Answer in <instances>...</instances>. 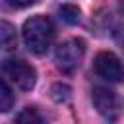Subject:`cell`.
<instances>
[{
  "mask_svg": "<svg viewBox=\"0 0 124 124\" xmlns=\"http://www.w3.org/2000/svg\"><path fill=\"white\" fill-rule=\"evenodd\" d=\"M70 95H72V87L66 85V83H54V85L50 87V97H52L56 103H64V101H68Z\"/></svg>",
  "mask_w": 124,
  "mask_h": 124,
  "instance_id": "30bf717a",
  "label": "cell"
},
{
  "mask_svg": "<svg viewBox=\"0 0 124 124\" xmlns=\"http://www.w3.org/2000/svg\"><path fill=\"white\" fill-rule=\"evenodd\" d=\"M58 16H60L66 23L74 25V23H78V21H79L81 12H79V8H78V6H74V4H62V6L58 8Z\"/></svg>",
  "mask_w": 124,
  "mask_h": 124,
  "instance_id": "ba28073f",
  "label": "cell"
},
{
  "mask_svg": "<svg viewBox=\"0 0 124 124\" xmlns=\"http://www.w3.org/2000/svg\"><path fill=\"white\" fill-rule=\"evenodd\" d=\"M17 45V31L16 27L6 21V19H0V48L2 50H14Z\"/></svg>",
  "mask_w": 124,
  "mask_h": 124,
  "instance_id": "8992f818",
  "label": "cell"
},
{
  "mask_svg": "<svg viewBox=\"0 0 124 124\" xmlns=\"http://www.w3.org/2000/svg\"><path fill=\"white\" fill-rule=\"evenodd\" d=\"M14 107V93L10 85L0 78V112H8Z\"/></svg>",
  "mask_w": 124,
  "mask_h": 124,
  "instance_id": "9c48e42d",
  "label": "cell"
},
{
  "mask_svg": "<svg viewBox=\"0 0 124 124\" xmlns=\"http://www.w3.org/2000/svg\"><path fill=\"white\" fill-rule=\"evenodd\" d=\"M118 8H120V12L124 14V0H118Z\"/></svg>",
  "mask_w": 124,
  "mask_h": 124,
  "instance_id": "4fadbf2b",
  "label": "cell"
},
{
  "mask_svg": "<svg viewBox=\"0 0 124 124\" xmlns=\"http://www.w3.org/2000/svg\"><path fill=\"white\" fill-rule=\"evenodd\" d=\"M91 101H93L97 112L103 114L105 118L114 120V118L118 116V99H116L114 91L97 85V87H93V91H91Z\"/></svg>",
  "mask_w": 124,
  "mask_h": 124,
  "instance_id": "5b68a950",
  "label": "cell"
},
{
  "mask_svg": "<svg viewBox=\"0 0 124 124\" xmlns=\"http://www.w3.org/2000/svg\"><path fill=\"white\" fill-rule=\"evenodd\" d=\"M16 124H46V122H45L43 114H41L35 107H25V108L17 114Z\"/></svg>",
  "mask_w": 124,
  "mask_h": 124,
  "instance_id": "52a82bcc",
  "label": "cell"
},
{
  "mask_svg": "<svg viewBox=\"0 0 124 124\" xmlns=\"http://www.w3.org/2000/svg\"><path fill=\"white\" fill-rule=\"evenodd\" d=\"M93 68L95 72L108 81H124V64L120 62V58L108 50H103L95 56L93 60Z\"/></svg>",
  "mask_w": 124,
  "mask_h": 124,
  "instance_id": "277c9868",
  "label": "cell"
},
{
  "mask_svg": "<svg viewBox=\"0 0 124 124\" xmlns=\"http://www.w3.org/2000/svg\"><path fill=\"white\" fill-rule=\"evenodd\" d=\"M85 56V41L83 39H68L56 48V64L62 72H74L79 68L81 60Z\"/></svg>",
  "mask_w": 124,
  "mask_h": 124,
  "instance_id": "7a4b0ae2",
  "label": "cell"
},
{
  "mask_svg": "<svg viewBox=\"0 0 124 124\" xmlns=\"http://www.w3.org/2000/svg\"><path fill=\"white\" fill-rule=\"evenodd\" d=\"M2 70H4V74H6L19 89L29 91V89L35 87L37 72H35V68H33L29 62H25V60H21V58H8V60H4Z\"/></svg>",
  "mask_w": 124,
  "mask_h": 124,
  "instance_id": "3957f363",
  "label": "cell"
},
{
  "mask_svg": "<svg viewBox=\"0 0 124 124\" xmlns=\"http://www.w3.org/2000/svg\"><path fill=\"white\" fill-rule=\"evenodd\" d=\"M114 39H116V43H118V46L124 50V27H118L116 31H114Z\"/></svg>",
  "mask_w": 124,
  "mask_h": 124,
  "instance_id": "7c38bea8",
  "label": "cell"
},
{
  "mask_svg": "<svg viewBox=\"0 0 124 124\" xmlns=\"http://www.w3.org/2000/svg\"><path fill=\"white\" fill-rule=\"evenodd\" d=\"M6 2H8V6H12V8H27V6L37 4L39 0H6Z\"/></svg>",
  "mask_w": 124,
  "mask_h": 124,
  "instance_id": "8fae6325",
  "label": "cell"
},
{
  "mask_svg": "<svg viewBox=\"0 0 124 124\" xmlns=\"http://www.w3.org/2000/svg\"><path fill=\"white\" fill-rule=\"evenodd\" d=\"M23 43L25 46L35 52V54H43L48 50V46L52 45L54 39V25L46 16H31L29 19H25L23 23Z\"/></svg>",
  "mask_w": 124,
  "mask_h": 124,
  "instance_id": "6da1fadb",
  "label": "cell"
}]
</instances>
